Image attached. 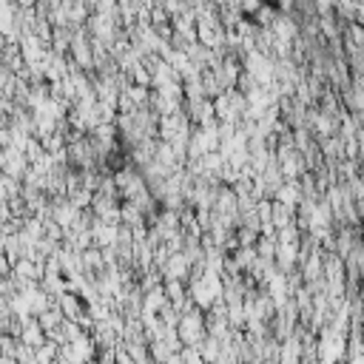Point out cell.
Wrapping results in <instances>:
<instances>
[{
  "mask_svg": "<svg viewBox=\"0 0 364 364\" xmlns=\"http://www.w3.org/2000/svg\"><path fill=\"white\" fill-rule=\"evenodd\" d=\"M316 6H318V11H330L333 9V0H316Z\"/></svg>",
  "mask_w": 364,
  "mask_h": 364,
  "instance_id": "6da1fadb",
  "label": "cell"
}]
</instances>
